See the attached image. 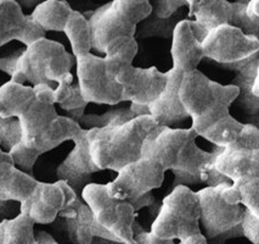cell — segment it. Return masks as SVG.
<instances>
[{
  "instance_id": "cb8c5ba5",
  "label": "cell",
  "mask_w": 259,
  "mask_h": 244,
  "mask_svg": "<svg viewBox=\"0 0 259 244\" xmlns=\"http://www.w3.org/2000/svg\"><path fill=\"white\" fill-rule=\"evenodd\" d=\"M72 11L66 0H44L33 9L31 17L45 32H63Z\"/></svg>"
},
{
  "instance_id": "d590c367",
  "label": "cell",
  "mask_w": 259,
  "mask_h": 244,
  "mask_svg": "<svg viewBox=\"0 0 259 244\" xmlns=\"http://www.w3.org/2000/svg\"><path fill=\"white\" fill-rule=\"evenodd\" d=\"M185 7H189L186 0H153L152 15L158 19L167 20Z\"/></svg>"
},
{
  "instance_id": "f1b7e54d",
  "label": "cell",
  "mask_w": 259,
  "mask_h": 244,
  "mask_svg": "<svg viewBox=\"0 0 259 244\" xmlns=\"http://www.w3.org/2000/svg\"><path fill=\"white\" fill-rule=\"evenodd\" d=\"M34 220L29 214L20 209V214L16 218L5 220L3 244H34Z\"/></svg>"
},
{
  "instance_id": "1f68e13d",
  "label": "cell",
  "mask_w": 259,
  "mask_h": 244,
  "mask_svg": "<svg viewBox=\"0 0 259 244\" xmlns=\"http://www.w3.org/2000/svg\"><path fill=\"white\" fill-rule=\"evenodd\" d=\"M239 192L242 205L259 215V176H246L233 182Z\"/></svg>"
},
{
  "instance_id": "83f0119b",
  "label": "cell",
  "mask_w": 259,
  "mask_h": 244,
  "mask_svg": "<svg viewBox=\"0 0 259 244\" xmlns=\"http://www.w3.org/2000/svg\"><path fill=\"white\" fill-rule=\"evenodd\" d=\"M243 125L245 123L237 121L230 114H228L227 116L218 120L213 125L202 129L197 135H201L204 140L215 144L219 148H225L239 138Z\"/></svg>"
},
{
  "instance_id": "9c48e42d",
  "label": "cell",
  "mask_w": 259,
  "mask_h": 244,
  "mask_svg": "<svg viewBox=\"0 0 259 244\" xmlns=\"http://www.w3.org/2000/svg\"><path fill=\"white\" fill-rule=\"evenodd\" d=\"M217 172L231 183L246 176H259V131L255 126L245 123L236 141L222 148L210 164Z\"/></svg>"
},
{
  "instance_id": "7bdbcfd3",
  "label": "cell",
  "mask_w": 259,
  "mask_h": 244,
  "mask_svg": "<svg viewBox=\"0 0 259 244\" xmlns=\"http://www.w3.org/2000/svg\"><path fill=\"white\" fill-rule=\"evenodd\" d=\"M179 244H207V239L202 233H197V234H194V236H190L188 238H185V239L180 240Z\"/></svg>"
},
{
  "instance_id": "4dcf8cb0",
  "label": "cell",
  "mask_w": 259,
  "mask_h": 244,
  "mask_svg": "<svg viewBox=\"0 0 259 244\" xmlns=\"http://www.w3.org/2000/svg\"><path fill=\"white\" fill-rule=\"evenodd\" d=\"M54 100L65 111L88 107L89 104L84 100L79 84L73 83V76L57 83L56 88H54Z\"/></svg>"
},
{
  "instance_id": "4fadbf2b",
  "label": "cell",
  "mask_w": 259,
  "mask_h": 244,
  "mask_svg": "<svg viewBox=\"0 0 259 244\" xmlns=\"http://www.w3.org/2000/svg\"><path fill=\"white\" fill-rule=\"evenodd\" d=\"M82 127L79 123L72 121L66 116H57L51 127L38 138L31 147H25L19 143L10 150V155L15 162V166L19 167L23 172L32 175L35 162L40 155L50 150L55 149L66 141H73L79 133Z\"/></svg>"
},
{
  "instance_id": "603a6c76",
  "label": "cell",
  "mask_w": 259,
  "mask_h": 244,
  "mask_svg": "<svg viewBox=\"0 0 259 244\" xmlns=\"http://www.w3.org/2000/svg\"><path fill=\"white\" fill-rule=\"evenodd\" d=\"M34 99V89L31 86L9 81L0 87V116L17 119Z\"/></svg>"
},
{
  "instance_id": "d4e9b609",
  "label": "cell",
  "mask_w": 259,
  "mask_h": 244,
  "mask_svg": "<svg viewBox=\"0 0 259 244\" xmlns=\"http://www.w3.org/2000/svg\"><path fill=\"white\" fill-rule=\"evenodd\" d=\"M139 50L135 37H118L105 48V64L108 74L116 77L120 70L133 64V60Z\"/></svg>"
},
{
  "instance_id": "ffe728a7",
  "label": "cell",
  "mask_w": 259,
  "mask_h": 244,
  "mask_svg": "<svg viewBox=\"0 0 259 244\" xmlns=\"http://www.w3.org/2000/svg\"><path fill=\"white\" fill-rule=\"evenodd\" d=\"M233 3L228 0H194L189 5L191 28L200 42L215 27L229 25Z\"/></svg>"
},
{
  "instance_id": "5bb4252c",
  "label": "cell",
  "mask_w": 259,
  "mask_h": 244,
  "mask_svg": "<svg viewBox=\"0 0 259 244\" xmlns=\"http://www.w3.org/2000/svg\"><path fill=\"white\" fill-rule=\"evenodd\" d=\"M122 87L123 101L149 105L163 92L167 83V72L157 67L141 68L126 66L114 77Z\"/></svg>"
},
{
  "instance_id": "7402d4cb",
  "label": "cell",
  "mask_w": 259,
  "mask_h": 244,
  "mask_svg": "<svg viewBox=\"0 0 259 244\" xmlns=\"http://www.w3.org/2000/svg\"><path fill=\"white\" fill-rule=\"evenodd\" d=\"M225 66L230 70H235L237 72L233 83L234 86L239 88V95H237L236 99L242 105L243 109L248 111L249 114L255 115L258 113L259 98L252 94V87L254 81L259 77L258 53L252 55L251 58L243 60V61Z\"/></svg>"
},
{
  "instance_id": "6da1fadb",
  "label": "cell",
  "mask_w": 259,
  "mask_h": 244,
  "mask_svg": "<svg viewBox=\"0 0 259 244\" xmlns=\"http://www.w3.org/2000/svg\"><path fill=\"white\" fill-rule=\"evenodd\" d=\"M196 137L191 127L183 129L156 126L146 135L141 155L155 159L164 171H171L176 186L198 185L202 183L203 168L212 164L222 148L204 152L197 147Z\"/></svg>"
},
{
  "instance_id": "52a82bcc",
  "label": "cell",
  "mask_w": 259,
  "mask_h": 244,
  "mask_svg": "<svg viewBox=\"0 0 259 244\" xmlns=\"http://www.w3.org/2000/svg\"><path fill=\"white\" fill-rule=\"evenodd\" d=\"M196 193L200 201V222L207 237L221 236L240 226L245 206L233 183L207 186Z\"/></svg>"
},
{
  "instance_id": "8fae6325",
  "label": "cell",
  "mask_w": 259,
  "mask_h": 244,
  "mask_svg": "<svg viewBox=\"0 0 259 244\" xmlns=\"http://www.w3.org/2000/svg\"><path fill=\"white\" fill-rule=\"evenodd\" d=\"M76 64L78 84L87 103H122V87L108 74L104 58L89 53L77 58Z\"/></svg>"
},
{
  "instance_id": "bcb514c9",
  "label": "cell",
  "mask_w": 259,
  "mask_h": 244,
  "mask_svg": "<svg viewBox=\"0 0 259 244\" xmlns=\"http://www.w3.org/2000/svg\"><path fill=\"white\" fill-rule=\"evenodd\" d=\"M4 226H5V220H3L0 222V244H3V232H4Z\"/></svg>"
},
{
  "instance_id": "7a4b0ae2",
  "label": "cell",
  "mask_w": 259,
  "mask_h": 244,
  "mask_svg": "<svg viewBox=\"0 0 259 244\" xmlns=\"http://www.w3.org/2000/svg\"><path fill=\"white\" fill-rule=\"evenodd\" d=\"M156 126L151 115H144L119 126L87 129L93 161L101 171L118 172L140 158L144 141Z\"/></svg>"
},
{
  "instance_id": "e575fe53",
  "label": "cell",
  "mask_w": 259,
  "mask_h": 244,
  "mask_svg": "<svg viewBox=\"0 0 259 244\" xmlns=\"http://www.w3.org/2000/svg\"><path fill=\"white\" fill-rule=\"evenodd\" d=\"M22 140L20 121L15 117L5 119L0 116V148L10 152Z\"/></svg>"
},
{
  "instance_id": "ba28073f",
  "label": "cell",
  "mask_w": 259,
  "mask_h": 244,
  "mask_svg": "<svg viewBox=\"0 0 259 244\" xmlns=\"http://www.w3.org/2000/svg\"><path fill=\"white\" fill-rule=\"evenodd\" d=\"M80 193L99 224L119 242L125 244L133 239L137 212L128 200L112 198L107 192V185L94 182L84 187Z\"/></svg>"
},
{
  "instance_id": "9a60e30c",
  "label": "cell",
  "mask_w": 259,
  "mask_h": 244,
  "mask_svg": "<svg viewBox=\"0 0 259 244\" xmlns=\"http://www.w3.org/2000/svg\"><path fill=\"white\" fill-rule=\"evenodd\" d=\"M74 147L68 153L66 159L56 168V176L59 180L65 181L74 192L79 193L85 186L93 183V176L100 172L93 161L89 150L88 131L82 128L73 138Z\"/></svg>"
},
{
  "instance_id": "60d3db41",
  "label": "cell",
  "mask_w": 259,
  "mask_h": 244,
  "mask_svg": "<svg viewBox=\"0 0 259 244\" xmlns=\"http://www.w3.org/2000/svg\"><path fill=\"white\" fill-rule=\"evenodd\" d=\"M85 108L87 107H82V108H77V109H73V110H68L66 111V117H68V119H71L72 121L79 123L80 119H82L84 114H85Z\"/></svg>"
},
{
  "instance_id": "e0dca14e",
  "label": "cell",
  "mask_w": 259,
  "mask_h": 244,
  "mask_svg": "<svg viewBox=\"0 0 259 244\" xmlns=\"http://www.w3.org/2000/svg\"><path fill=\"white\" fill-rule=\"evenodd\" d=\"M66 195L59 181L47 183L38 181L34 191L20 206L26 210L35 224L48 225L55 221L65 205Z\"/></svg>"
},
{
  "instance_id": "ab89813d",
  "label": "cell",
  "mask_w": 259,
  "mask_h": 244,
  "mask_svg": "<svg viewBox=\"0 0 259 244\" xmlns=\"http://www.w3.org/2000/svg\"><path fill=\"white\" fill-rule=\"evenodd\" d=\"M246 14L251 20H259V0H248Z\"/></svg>"
},
{
  "instance_id": "2e32d148",
  "label": "cell",
  "mask_w": 259,
  "mask_h": 244,
  "mask_svg": "<svg viewBox=\"0 0 259 244\" xmlns=\"http://www.w3.org/2000/svg\"><path fill=\"white\" fill-rule=\"evenodd\" d=\"M183 76L184 72L182 70L171 67L167 72V83L163 92L149 104L150 115L153 117L157 126L171 127L185 121L189 117L179 99V87Z\"/></svg>"
},
{
  "instance_id": "f35d334b",
  "label": "cell",
  "mask_w": 259,
  "mask_h": 244,
  "mask_svg": "<svg viewBox=\"0 0 259 244\" xmlns=\"http://www.w3.org/2000/svg\"><path fill=\"white\" fill-rule=\"evenodd\" d=\"M125 244H176L171 239H163L159 238L151 232L134 231V238Z\"/></svg>"
},
{
  "instance_id": "44dd1931",
  "label": "cell",
  "mask_w": 259,
  "mask_h": 244,
  "mask_svg": "<svg viewBox=\"0 0 259 244\" xmlns=\"http://www.w3.org/2000/svg\"><path fill=\"white\" fill-rule=\"evenodd\" d=\"M57 116L59 114L55 104L39 100L34 96L32 103L17 117L22 129V140L20 143L25 147H31L51 127Z\"/></svg>"
},
{
  "instance_id": "277c9868",
  "label": "cell",
  "mask_w": 259,
  "mask_h": 244,
  "mask_svg": "<svg viewBox=\"0 0 259 244\" xmlns=\"http://www.w3.org/2000/svg\"><path fill=\"white\" fill-rule=\"evenodd\" d=\"M237 95L236 86L210 81L197 68L184 74L179 87V99L191 117V128L196 134L230 114L229 108Z\"/></svg>"
},
{
  "instance_id": "d6986e66",
  "label": "cell",
  "mask_w": 259,
  "mask_h": 244,
  "mask_svg": "<svg viewBox=\"0 0 259 244\" xmlns=\"http://www.w3.org/2000/svg\"><path fill=\"white\" fill-rule=\"evenodd\" d=\"M74 216L65 219L66 230L73 244H98L99 238L119 242L116 236L96 221L90 207L77 197L73 201ZM122 243V242H120Z\"/></svg>"
},
{
  "instance_id": "8d00e7d4",
  "label": "cell",
  "mask_w": 259,
  "mask_h": 244,
  "mask_svg": "<svg viewBox=\"0 0 259 244\" xmlns=\"http://www.w3.org/2000/svg\"><path fill=\"white\" fill-rule=\"evenodd\" d=\"M44 38H47V32L32 19L31 15H26V22L25 26H23V31L19 38V42L27 47V45H31Z\"/></svg>"
},
{
  "instance_id": "484cf974",
  "label": "cell",
  "mask_w": 259,
  "mask_h": 244,
  "mask_svg": "<svg viewBox=\"0 0 259 244\" xmlns=\"http://www.w3.org/2000/svg\"><path fill=\"white\" fill-rule=\"evenodd\" d=\"M66 37L70 41L74 58L87 55L92 50V31L85 15L73 10L68 17L65 29Z\"/></svg>"
},
{
  "instance_id": "f6af8a7d",
  "label": "cell",
  "mask_w": 259,
  "mask_h": 244,
  "mask_svg": "<svg viewBox=\"0 0 259 244\" xmlns=\"http://www.w3.org/2000/svg\"><path fill=\"white\" fill-rule=\"evenodd\" d=\"M15 2H16L21 8L34 9L37 5L40 4V3H43L44 0H15Z\"/></svg>"
},
{
  "instance_id": "7c38bea8",
  "label": "cell",
  "mask_w": 259,
  "mask_h": 244,
  "mask_svg": "<svg viewBox=\"0 0 259 244\" xmlns=\"http://www.w3.org/2000/svg\"><path fill=\"white\" fill-rule=\"evenodd\" d=\"M204 58L219 64L231 65L258 53L259 39L247 36L237 27L222 25L212 29L201 42Z\"/></svg>"
},
{
  "instance_id": "3957f363",
  "label": "cell",
  "mask_w": 259,
  "mask_h": 244,
  "mask_svg": "<svg viewBox=\"0 0 259 244\" xmlns=\"http://www.w3.org/2000/svg\"><path fill=\"white\" fill-rule=\"evenodd\" d=\"M76 59L61 43L50 39H40L26 49L0 59V70L11 77V81L23 84L61 82L72 77L71 70Z\"/></svg>"
},
{
  "instance_id": "74e56055",
  "label": "cell",
  "mask_w": 259,
  "mask_h": 244,
  "mask_svg": "<svg viewBox=\"0 0 259 244\" xmlns=\"http://www.w3.org/2000/svg\"><path fill=\"white\" fill-rule=\"evenodd\" d=\"M241 228L242 233L249 242L259 244V215H255L245 207L243 218L241 220Z\"/></svg>"
},
{
  "instance_id": "8992f818",
  "label": "cell",
  "mask_w": 259,
  "mask_h": 244,
  "mask_svg": "<svg viewBox=\"0 0 259 244\" xmlns=\"http://www.w3.org/2000/svg\"><path fill=\"white\" fill-rule=\"evenodd\" d=\"M200 201L197 193L188 186H176L162 201V206L151 226V233L163 239H179L200 231Z\"/></svg>"
},
{
  "instance_id": "4316f807",
  "label": "cell",
  "mask_w": 259,
  "mask_h": 244,
  "mask_svg": "<svg viewBox=\"0 0 259 244\" xmlns=\"http://www.w3.org/2000/svg\"><path fill=\"white\" fill-rule=\"evenodd\" d=\"M25 22L26 15L15 0H0V47L19 41Z\"/></svg>"
},
{
  "instance_id": "f546056e",
  "label": "cell",
  "mask_w": 259,
  "mask_h": 244,
  "mask_svg": "<svg viewBox=\"0 0 259 244\" xmlns=\"http://www.w3.org/2000/svg\"><path fill=\"white\" fill-rule=\"evenodd\" d=\"M138 117L129 108H120V109L108 110L106 113L98 115V114H84L79 121V126L84 129L112 127L119 126L131 121Z\"/></svg>"
},
{
  "instance_id": "7dc6e473",
  "label": "cell",
  "mask_w": 259,
  "mask_h": 244,
  "mask_svg": "<svg viewBox=\"0 0 259 244\" xmlns=\"http://www.w3.org/2000/svg\"><path fill=\"white\" fill-rule=\"evenodd\" d=\"M192 2H194V0H186V3H188V5H190V4H191V3ZM189 8V7H188Z\"/></svg>"
},
{
  "instance_id": "836d02e7",
  "label": "cell",
  "mask_w": 259,
  "mask_h": 244,
  "mask_svg": "<svg viewBox=\"0 0 259 244\" xmlns=\"http://www.w3.org/2000/svg\"><path fill=\"white\" fill-rule=\"evenodd\" d=\"M248 0H237L233 3V14H231L229 25L237 27L247 36L258 37L259 20H251L246 14V7Z\"/></svg>"
},
{
  "instance_id": "30bf717a",
  "label": "cell",
  "mask_w": 259,
  "mask_h": 244,
  "mask_svg": "<svg viewBox=\"0 0 259 244\" xmlns=\"http://www.w3.org/2000/svg\"><path fill=\"white\" fill-rule=\"evenodd\" d=\"M165 171L155 159L141 155L137 161L118 171V176L107 183L108 194L116 199L133 200L159 188Z\"/></svg>"
},
{
  "instance_id": "d6a6232c",
  "label": "cell",
  "mask_w": 259,
  "mask_h": 244,
  "mask_svg": "<svg viewBox=\"0 0 259 244\" xmlns=\"http://www.w3.org/2000/svg\"><path fill=\"white\" fill-rule=\"evenodd\" d=\"M20 173L21 170L15 166L10 153L0 148V201H9L11 188Z\"/></svg>"
},
{
  "instance_id": "b9f144b4",
  "label": "cell",
  "mask_w": 259,
  "mask_h": 244,
  "mask_svg": "<svg viewBox=\"0 0 259 244\" xmlns=\"http://www.w3.org/2000/svg\"><path fill=\"white\" fill-rule=\"evenodd\" d=\"M34 244H59V243H57L49 233L41 231V232H39L37 236H35Z\"/></svg>"
},
{
  "instance_id": "5b68a950",
  "label": "cell",
  "mask_w": 259,
  "mask_h": 244,
  "mask_svg": "<svg viewBox=\"0 0 259 244\" xmlns=\"http://www.w3.org/2000/svg\"><path fill=\"white\" fill-rule=\"evenodd\" d=\"M152 13L151 2L129 4L112 0L93 11L88 19L92 31V49L104 54L105 48L118 37H135L138 25Z\"/></svg>"
},
{
  "instance_id": "ee69618b",
  "label": "cell",
  "mask_w": 259,
  "mask_h": 244,
  "mask_svg": "<svg viewBox=\"0 0 259 244\" xmlns=\"http://www.w3.org/2000/svg\"><path fill=\"white\" fill-rule=\"evenodd\" d=\"M131 109L137 116H144V115H150L149 111V105H144V104H137V103H132Z\"/></svg>"
},
{
  "instance_id": "ac0fdd59",
  "label": "cell",
  "mask_w": 259,
  "mask_h": 244,
  "mask_svg": "<svg viewBox=\"0 0 259 244\" xmlns=\"http://www.w3.org/2000/svg\"><path fill=\"white\" fill-rule=\"evenodd\" d=\"M170 54L173 67L179 68L184 74L196 70L204 58L201 42L192 31L190 20H182L174 26Z\"/></svg>"
}]
</instances>
